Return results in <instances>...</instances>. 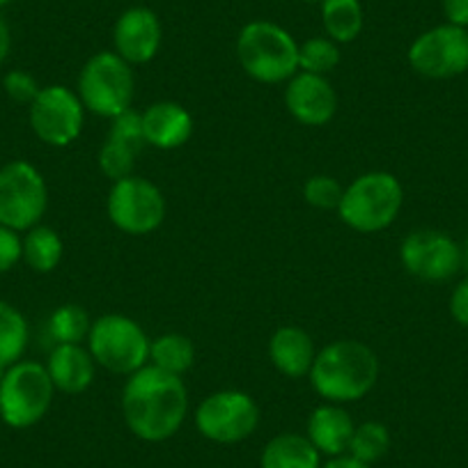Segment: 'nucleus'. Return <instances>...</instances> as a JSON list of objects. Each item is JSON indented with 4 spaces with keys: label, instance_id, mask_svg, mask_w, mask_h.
I'll list each match as a JSON object with an SVG mask.
<instances>
[{
    "label": "nucleus",
    "instance_id": "obj_33",
    "mask_svg": "<svg viewBox=\"0 0 468 468\" xmlns=\"http://www.w3.org/2000/svg\"><path fill=\"white\" fill-rule=\"evenodd\" d=\"M443 15L450 26L468 28V0H443Z\"/></svg>",
    "mask_w": 468,
    "mask_h": 468
},
{
    "label": "nucleus",
    "instance_id": "obj_27",
    "mask_svg": "<svg viewBox=\"0 0 468 468\" xmlns=\"http://www.w3.org/2000/svg\"><path fill=\"white\" fill-rule=\"evenodd\" d=\"M390 450V431L388 427L381 425L377 420H366L361 425H356L354 436H351V443L346 454L363 463H377L379 459H384Z\"/></svg>",
    "mask_w": 468,
    "mask_h": 468
},
{
    "label": "nucleus",
    "instance_id": "obj_7",
    "mask_svg": "<svg viewBox=\"0 0 468 468\" xmlns=\"http://www.w3.org/2000/svg\"><path fill=\"white\" fill-rule=\"evenodd\" d=\"M136 79L133 69L124 58L115 51H101L90 58L79 76V97L85 111L99 117L122 115L132 108Z\"/></svg>",
    "mask_w": 468,
    "mask_h": 468
},
{
    "label": "nucleus",
    "instance_id": "obj_23",
    "mask_svg": "<svg viewBox=\"0 0 468 468\" xmlns=\"http://www.w3.org/2000/svg\"><path fill=\"white\" fill-rule=\"evenodd\" d=\"M196 363V345L191 337L182 333H165L152 340L150 345V366L159 370L170 372V375L182 377Z\"/></svg>",
    "mask_w": 468,
    "mask_h": 468
},
{
    "label": "nucleus",
    "instance_id": "obj_18",
    "mask_svg": "<svg viewBox=\"0 0 468 468\" xmlns=\"http://www.w3.org/2000/svg\"><path fill=\"white\" fill-rule=\"evenodd\" d=\"M314 342L301 326H281L269 340V358L273 367L287 379H303L313 370Z\"/></svg>",
    "mask_w": 468,
    "mask_h": 468
},
{
    "label": "nucleus",
    "instance_id": "obj_25",
    "mask_svg": "<svg viewBox=\"0 0 468 468\" xmlns=\"http://www.w3.org/2000/svg\"><path fill=\"white\" fill-rule=\"evenodd\" d=\"M28 322L7 301H0V370L21 361L28 346Z\"/></svg>",
    "mask_w": 468,
    "mask_h": 468
},
{
    "label": "nucleus",
    "instance_id": "obj_14",
    "mask_svg": "<svg viewBox=\"0 0 468 468\" xmlns=\"http://www.w3.org/2000/svg\"><path fill=\"white\" fill-rule=\"evenodd\" d=\"M145 133H143V115L136 111H124L112 117L111 132L99 150V170L111 182L133 175L136 159L145 150Z\"/></svg>",
    "mask_w": 468,
    "mask_h": 468
},
{
    "label": "nucleus",
    "instance_id": "obj_5",
    "mask_svg": "<svg viewBox=\"0 0 468 468\" xmlns=\"http://www.w3.org/2000/svg\"><path fill=\"white\" fill-rule=\"evenodd\" d=\"M56 395L47 366L19 361L0 377V418L12 430H28L48 413Z\"/></svg>",
    "mask_w": 468,
    "mask_h": 468
},
{
    "label": "nucleus",
    "instance_id": "obj_3",
    "mask_svg": "<svg viewBox=\"0 0 468 468\" xmlns=\"http://www.w3.org/2000/svg\"><path fill=\"white\" fill-rule=\"evenodd\" d=\"M237 58L246 74L258 83H287L299 74V44L271 21H253L237 37Z\"/></svg>",
    "mask_w": 468,
    "mask_h": 468
},
{
    "label": "nucleus",
    "instance_id": "obj_9",
    "mask_svg": "<svg viewBox=\"0 0 468 468\" xmlns=\"http://www.w3.org/2000/svg\"><path fill=\"white\" fill-rule=\"evenodd\" d=\"M111 223L120 232L143 237L159 229L165 220V197L154 182L138 175L112 182L106 197Z\"/></svg>",
    "mask_w": 468,
    "mask_h": 468
},
{
    "label": "nucleus",
    "instance_id": "obj_4",
    "mask_svg": "<svg viewBox=\"0 0 468 468\" xmlns=\"http://www.w3.org/2000/svg\"><path fill=\"white\" fill-rule=\"evenodd\" d=\"M404 205V188L393 173L372 170L345 188L337 216L342 223L363 234L390 228Z\"/></svg>",
    "mask_w": 468,
    "mask_h": 468
},
{
    "label": "nucleus",
    "instance_id": "obj_32",
    "mask_svg": "<svg viewBox=\"0 0 468 468\" xmlns=\"http://www.w3.org/2000/svg\"><path fill=\"white\" fill-rule=\"evenodd\" d=\"M450 314L459 326L468 328V278H463L450 294Z\"/></svg>",
    "mask_w": 468,
    "mask_h": 468
},
{
    "label": "nucleus",
    "instance_id": "obj_38",
    "mask_svg": "<svg viewBox=\"0 0 468 468\" xmlns=\"http://www.w3.org/2000/svg\"><path fill=\"white\" fill-rule=\"evenodd\" d=\"M12 0H0V7H5V5H10Z\"/></svg>",
    "mask_w": 468,
    "mask_h": 468
},
{
    "label": "nucleus",
    "instance_id": "obj_19",
    "mask_svg": "<svg viewBox=\"0 0 468 468\" xmlns=\"http://www.w3.org/2000/svg\"><path fill=\"white\" fill-rule=\"evenodd\" d=\"M94 358L83 345H56L48 354L47 370L56 390L67 395H79L92 386Z\"/></svg>",
    "mask_w": 468,
    "mask_h": 468
},
{
    "label": "nucleus",
    "instance_id": "obj_28",
    "mask_svg": "<svg viewBox=\"0 0 468 468\" xmlns=\"http://www.w3.org/2000/svg\"><path fill=\"white\" fill-rule=\"evenodd\" d=\"M340 47L331 37H313L299 47V71L326 76L340 65Z\"/></svg>",
    "mask_w": 468,
    "mask_h": 468
},
{
    "label": "nucleus",
    "instance_id": "obj_24",
    "mask_svg": "<svg viewBox=\"0 0 468 468\" xmlns=\"http://www.w3.org/2000/svg\"><path fill=\"white\" fill-rule=\"evenodd\" d=\"M322 21L333 42H354L363 30L361 0H322Z\"/></svg>",
    "mask_w": 468,
    "mask_h": 468
},
{
    "label": "nucleus",
    "instance_id": "obj_35",
    "mask_svg": "<svg viewBox=\"0 0 468 468\" xmlns=\"http://www.w3.org/2000/svg\"><path fill=\"white\" fill-rule=\"evenodd\" d=\"M10 47H12L10 26H7L5 19L0 16V65L7 60V56H10Z\"/></svg>",
    "mask_w": 468,
    "mask_h": 468
},
{
    "label": "nucleus",
    "instance_id": "obj_1",
    "mask_svg": "<svg viewBox=\"0 0 468 468\" xmlns=\"http://www.w3.org/2000/svg\"><path fill=\"white\" fill-rule=\"evenodd\" d=\"M188 413V390L182 377L154 366L129 375L122 388V416L133 436L147 443L173 439Z\"/></svg>",
    "mask_w": 468,
    "mask_h": 468
},
{
    "label": "nucleus",
    "instance_id": "obj_10",
    "mask_svg": "<svg viewBox=\"0 0 468 468\" xmlns=\"http://www.w3.org/2000/svg\"><path fill=\"white\" fill-rule=\"evenodd\" d=\"M260 425L258 402L244 390H218L207 395L196 411V427L207 441L241 443Z\"/></svg>",
    "mask_w": 468,
    "mask_h": 468
},
{
    "label": "nucleus",
    "instance_id": "obj_16",
    "mask_svg": "<svg viewBox=\"0 0 468 468\" xmlns=\"http://www.w3.org/2000/svg\"><path fill=\"white\" fill-rule=\"evenodd\" d=\"M161 39H164L161 21L150 7H132L122 12L112 30L115 53L129 65H147L154 60L161 48Z\"/></svg>",
    "mask_w": 468,
    "mask_h": 468
},
{
    "label": "nucleus",
    "instance_id": "obj_12",
    "mask_svg": "<svg viewBox=\"0 0 468 468\" xmlns=\"http://www.w3.org/2000/svg\"><path fill=\"white\" fill-rule=\"evenodd\" d=\"M399 262L409 276L425 282H443L457 276L463 264V249L441 229H413L399 246Z\"/></svg>",
    "mask_w": 468,
    "mask_h": 468
},
{
    "label": "nucleus",
    "instance_id": "obj_26",
    "mask_svg": "<svg viewBox=\"0 0 468 468\" xmlns=\"http://www.w3.org/2000/svg\"><path fill=\"white\" fill-rule=\"evenodd\" d=\"M92 319L88 310L79 303L58 305L48 317V333L56 340V345H83L88 340Z\"/></svg>",
    "mask_w": 468,
    "mask_h": 468
},
{
    "label": "nucleus",
    "instance_id": "obj_30",
    "mask_svg": "<svg viewBox=\"0 0 468 468\" xmlns=\"http://www.w3.org/2000/svg\"><path fill=\"white\" fill-rule=\"evenodd\" d=\"M3 88H5L7 97L16 103H33L35 97L39 94V83L35 80L33 74L24 69H12L7 71L5 79H3Z\"/></svg>",
    "mask_w": 468,
    "mask_h": 468
},
{
    "label": "nucleus",
    "instance_id": "obj_21",
    "mask_svg": "<svg viewBox=\"0 0 468 468\" xmlns=\"http://www.w3.org/2000/svg\"><path fill=\"white\" fill-rule=\"evenodd\" d=\"M262 468H322V454L303 434H278L264 445Z\"/></svg>",
    "mask_w": 468,
    "mask_h": 468
},
{
    "label": "nucleus",
    "instance_id": "obj_31",
    "mask_svg": "<svg viewBox=\"0 0 468 468\" xmlns=\"http://www.w3.org/2000/svg\"><path fill=\"white\" fill-rule=\"evenodd\" d=\"M24 260V239L19 232L0 225V273H7Z\"/></svg>",
    "mask_w": 468,
    "mask_h": 468
},
{
    "label": "nucleus",
    "instance_id": "obj_17",
    "mask_svg": "<svg viewBox=\"0 0 468 468\" xmlns=\"http://www.w3.org/2000/svg\"><path fill=\"white\" fill-rule=\"evenodd\" d=\"M143 115L145 143L156 150H179L193 136V115L177 101H154Z\"/></svg>",
    "mask_w": 468,
    "mask_h": 468
},
{
    "label": "nucleus",
    "instance_id": "obj_34",
    "mask_svg": "<svg viewBox=\"0 0 468 468\" xmlns=\"http://www.w3.org/2000/svg\"><path fill=\"white\" fill-rule=\"evenodd\" d=\"M322 468H372L370 463H363L358 459L349 457V454H342V457H331Z\"/></svg>",
    "mask_w": 468,
    "mask_h": 468
},
{
    "label": "nucleus",
    "instance_id": "obj_13",
    "mask_svg": "<svg viewBox=\"0 0 468 468\" xmlns=\"http://www.w3.org/2000/svg\"><path fill=\"white\" fill-rule=\"evenodd\" d=\"M409 65L425 79H454L468 71V30L457 26H436L409 47Z\"/></svg>",
    "mask_w": 468,
    "mask_h": 468
},
{
    "label": "nucleus",
    "instance_id": "obj_6",
    "mask_svg": "<svg viewBox=\"0 0 468 468\" xmlns=\"http://www.w3.org/2000/svg\"><path fill=\"white\" fill-rule=\"evenodd\" d=\"M152 340L136 319L127 314H103L94 319L88 335V349L94 363L112 375H133L150 366Z\"/></svg>",
    "mask_w": 468,
    "mask_h": 468
},
{
    "label": "nucleus",
    "instance_id": "obj_11",
    "mask_svg": "<svg viewBox=\"0 0 468 468\" xmlns=\"http://www.w3.org/2000/svg\"><path fill=\"white\" fill-rule=\"evenodd\" d=\"M85 124V106L65 85H47L30 103V129L51 147H69Z\"/></svg>",
    "mask_w": 468,
    "mask_h": 468
},
{
    "label": "nucleus",
    "instance_id": "obj_20",
    "mask_svg": "<svg viewBox=\"0 0 468 468\" xmlns=\"http://www.w3.org/2000/svg\"><path fill=\"white\" fill-rule=\"evenodd\" d=\"M354 430H356V425H354L349 413L345 411V407L326 402L310 413L308 434L305 436L319 450V454L342 457L349 450Z\"/></svg>",
    "mask_w": 468,
    "mask_h": 468
},
{
    "label": "nucleus",
    "instance_id": "obj_22",
    "mask_svg": "<svg viewBox=\"0 0 468 468\" xmlns=\"http://www.w3.org/2000/svg\"><path fill=\"white\" fill-rule=\"evenodd\" d=\"M65 255L60 234L47 225H35L24 237V262L37 273L56 271Z\"/></svg>",
    "mask_w": 468,
    "mask_h": 468
},
{
    "label": "nucleus",
    "instance_id": "obj_37",
    "mask_svg": "<svg viewBox=\"0 0 468 468\" xmlns=\"http://www.w3.org/2000/svg\"><path fill=\"white\" fill-rule=\"evenodd\" d=\"M303 3H314V5H322V0H303Z\"/></svg>",
    "mask_w": 468,
    "mask_h": 468
},
{
    "label": "nucleus",
    "instance_id": "obj_15",
    "mask_svg": "<svg viewBox=\"0 0 468 468\" xmlns=\"http://www.w3.org/2000/svg\"><path fill=\"white\" fill-rule=\"evenodd\" d=\"M285 106L299 124L324 127L335 117L337 94L326 76L299 71L287 80Z\"/></svg>",
    "mask_w": 468,
    "mask_h": 468
},
{
    "label": "nucleus",
    "instance_id": "obj_8",
    "mask_svg": "<svg viewBox=\"0 0 468 468\" xmlns=\"http://www.w3.org/2000/svg\"><path fill=\"white\" fill-rule=\"evenodd\" d=\"M48 209L44 175L28 161H10L0 168V225L28 232Z\"/></svg>",
    "mask_w": 468,
    "mask_h": 468
},
{
    "label": "nucleus",
    "instance_id": "obj_29",
    "mask_svg": "<svg viewBox=\"0 0 468 468\" xmlns=\"http://www.w3.org/2000/svg\"><path fill=\"white\" fill-rule=\"evenodd\" d=\"M342 196H345V186H342L335 177H331V175H313V177L303 184L305 202L317 207V209L337 211Z\"/></svg>",
    "mask_w": 468,
    "mask_h": 468
},
{
    "label": "nucleus",
    "instance_id": "obj_36",
    "mask_svg": "<svg viewBox=\"0 0 468 468\" xmlns=\"http://www.w3.org/2000/svg\"><path fill=\"white\" fill-rule=\"evenodd\" d=\"M463 264H466V269H468V239H466V244H463Z\"/></svg>",
    "mask_w": 468,
    "mask_h": 468
},
{
    "label": "nucleus",
    "instance_id": "obj_2",
    "mask_svg": "<svg viewBox=\"0 0 468 468\" xmlns=\"http://www.w3.org/2000/svg\"><path fill=\"white\" fill-rule=\"evenodd\" d=\"M381 363L375 349L358 340H335L317 351L310 384L331 404H349L366 398L379 381Z\"/></svg>",
    "mask_w": 468,
    "mask_h": 468
}]
</instances>
